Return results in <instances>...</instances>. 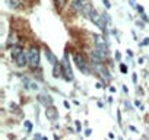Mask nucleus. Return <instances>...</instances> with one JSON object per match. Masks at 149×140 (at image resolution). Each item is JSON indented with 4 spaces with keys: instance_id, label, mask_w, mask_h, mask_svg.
Instances as JSON below:
<instances>
[{
    "instance_id": "b1692460",
    "label": "nucleus",
    "mask_w": 149,
    "mask_h": 140,
    "mask_svg": "<svg viewBox=\"0 0 149 140\" xmlns=\"http://www.w3.org/2000/svg\"><path fill=\"white\" fill-rule=\"evenodd\" d=\"M134 104H136V107H139V108H140V110H142V108H143V107H142V104H140V102H139V101H134Z\"/></svg>"
},
{
    "instance_id": "f257e3e1",
    "label": "nucleus",
    "mask_w": 149,
    "mask_h": 140,
    "mask_svg": "<svg viewBox=\"0 0 149 140\" xmlns=\"http://www.w3.org/2000/svg\"><path fill=\"white\" fill-rule=\"evenodd\" d=\"M61 67H63V78H64V80H66V82H72L74 78H73V72H72V67H70V63H69L67 55L63 57Z\"/></svg>"
},
{
    "instance_id": "aec40b11",
    "label": "nucleus",
    "mask_w": 149,
    "mask_h": 140,
    "mask_svg": "<svg viewBox=\"0 0 149 140\" xmlns=\"http://www.w3.org/2000/svg\"><path fill=\"white\" fill-rule=\"evenodd\" d=\"M102 2H104V5H105V8H107V9H110V8H111V5H110L108 0H102Z\"/></svg>"
},
{
    "instance_id": "ddd939ff",
    "label": "nucleus",
    "mask_w": 149,
    "mask_h": 140,
    "mask_svg": "<svg viewBox=\"0 0 149 140\" xmlns=\"http://www.w3.org/2000/svg\"><path fill=\"white\" fill-rule=\"evenodd\" d=\"M53 75H54V78L63 76V67H61V64H56V66H54V69H53Z\"/></svg>"
},
{
    "instance_id": "c85d7f7f",
    "label": "nucleus",
    "mask_w": 149,
    "mask_h": 140,
    "mask_svg": "<svg viewBox=\"0 0 149 140\" xmlns=\"http://www.w3.org/2000/svg\"><path fill=\"white\" fill-rule=\"evenodd\" d=\"M95 86H97L98 89H101V88H102V85H101V83H95Z\"/></svg>"
},
{
    "instance_id": "4be33fe9",
    "label": "nucleus",
    "mask_w": 149,
    "mask_h": 140,
    "mask_svg": "<svg viewBox=\"0 0 149 140\" xmlns=\"http://www.w3.org/2000/svg\"><path fill=\"white\" fill-rule=\"evenodd\" d=\"M132 78H133V83H137V75H136V73H133V76H132Z\"/></svg>"
},
{
    "instance_id": "412c9836",
    "label": "nucleus",
    "mask_w": 149,
    "mask_h": 140,
    "mask_svg": "<svg viewBox=\"0 0 149 140\" xmlns=\"http://www.w3.org/2000/svg\"><path fill=\"white\" fill-rule=\"evenodd\" d=\"M116 60H117V61H120V60H121V54H120L118 51L116 53Z\"/></svg>"
},
{
    "instance_id": "1a4fd4ad",
    "label": "nucleus",
    "mask_w": 149,
    "mask_h": 140,
    "mask_svg": "<svg viewBox=\"0 0 149 140\" xmlns=\"http://www.w3.org/2000/svg\"><path fill=\"white\" fill-rule=\"evenodd\" d=\"M38 102L41 104V105H44V107H51V98L47 95V94H40L38 95Z\"/></svg>"
},
{
    "instance_id": "2eb2a0df",
    "label": "nucleus",
    "mask_w": 149,
    "mask_h": 140,
    "mask_svg": "<svg viewBox=\"0 0 149 140\" xmlns=\"http://www.w3.org/2000/svg\"><path fill=\"white\" fill-rule=\"evenodd\" d=\"M64 3H66V0H56V6H57L58 9H61V8L64 6Z\"/></svg>"
},
{
    "instance_id": "c756f323",
    "label": "nucleus",
    "mask_w": 149,
    "mask_h": 140,
    "mask_svg": "<svg viewBox=\"0 0 149 140\" xmlns=\"http://www.w3.org/2000/svg\"><path fill=\"white\" fill-rule=\"evenodd\" d=\"M85 134H86V136H91V130H89V128H88V130H86V131H85Z\"/></svg>"
},
{
    "instance_id": "a211bd4d",
    "label": "nucleus",
    "mask_w": 149,
    "mask_h": 140,
    "mask_svg": "<svg viewBox=\"0 0 149 140\" xmlns=\"http://www.w3.org/2000/svg\"><path fill=\"white\" fill-rule=\"evenodd\" d=\"M148 44H149V38H145V40L142 41V44H140V45H142V47H146Z\"/></svg>"
},
{
    "instance_id": "9b49d317",
    "label": "nucleus",
    "mask_w": 149,
    "mask_h": 140,
    "mask_svg": "<svg viewBox=\"0 0 149 140\" xmlns=\"http://www.w3.org/2000/svg\"><path fill=\"white\" fill-rule=\"evenodd\" d=\"M45 57H47V60H48V61H50V63H51L53 66L58 64V63H57V58L54 57V54H53V53H51V51H50L48 48H45Z\"/></svg>"
},
{
    "instance_id": "7c9ffc66",
    "label": "nucleus",
    "mask_w": 149,
    "mask_h": 140,
    "mask_svg": "<svg viewBox=\"0 0 149 140\" xmlns=\"http://www.w3.org/2000/svg\"><path fill=\"white\" fill-rule=\"evenodd\" d=\"M42 140H47V139H42Z\"/></svg>"
},
{
    "instance_id": "f3484780",
    "label": "nucleus",
    "mask_w": 149,
    "mask_h": 140,
    "mask_svg": "<svg viewBox=\"0 0 149 140\" xmlns=\"http://www.w3.org/2000/svg\"><path fill=\"white\" fill-rule=\"evenodd\" d=\"M136 9H137V12H139L140 15H143V6H140V5H137V6H136Z\"/></svg>"
},
{
    "instance_id": "39448f33",
    "label": "nucleus",
    "mask_w": 149,
    "mask_h": 140,
    "mask_svg": "<svg viewBox=\"0 0 149 140\" xmlns=\"http://www.w3.org/2000/svg\"><path fill=\"white\" fill-rule=\"evenodd\" d=\"M73 60H74V63H76V66L79 67V70L81 72H84V73H88V66H86V61H85V58L81 55V54H74L73 55Z\"/></svg>"
},
{
    "instance_id": "cd10ccee",
    "label": "nucleus",
    "mask_w": 149,
    "mask_h": 140,
    "mask_svg": "<svg viewBox=\"0 0 149 140\" xmlns=\"http://www.w3.org/2000/svg\"><path fill=\"white\" fill-rule=\"evenodd\" d=\"M129 3H130V5H132V6H134V8H136V3H134V2H133V0H129Z\"/></svg>"
},
{
    "instance_id": "9d476101",
    "label": "nucleus",
    "mask_w": 149,
    "mask_h": 140,
    "mask_svg": "<svg viewBox=\"0 0 149 140\" xmlns=\"http://www.w3.org/2000/svg\"><path fill=\"white\" fill-rule=\"evenodd\" d=\"M24 85H25V88L28 91H38V83L31 80V79H28V78H24Z\"/></svg>"
},
{
    "instance_id": "6ab92c4d",
    "label": "nucleus",
    "mask_w": 149,
    "mask_h": 140,
    "mask_svg": "<svg viewBox=\"0 0 149 140\" xmlns=\"http://www.w3.org/2000/svg\"><path fill=\"white\" fill-rule=\"evenodd\" d=\"M120 67H121V69H120V70H121V73H127V66H124V64H121Z\"/></svg>"
},
{
    "instance_id": "5701e85b",
    "label": "nucleus",
    "mask_w": 149,
    "mask_h": 140,
    "mask_svg": "<svg viewBox=\"0 0 149 140\" xmlns=\"http://www.w3.org/2000/svg\"><path fill=\"white\" fill-rule=\"evenodd\" d=\"M34 140H42V139H41V134H38V133H37V134L34 136Z\"/></svg>"
},
{
    "instance_id": "dca6fc26",
    "label": "nucleus",
    "mask_w": 149,
    "mask_h": 140,
    "mask_svg": "<svg viewBox=\"0 0 149 140\" xmlns=\"http://www.w3.org/2000/svg\"><path fill=\"white\" fill-rule=\"evenodd\" d=\"M24 124H25V128H26L28 131H31V130H32V123H31V121H25Z\"/></svg>"
},
{
    "instance_id": "4468645a",
    "label": "nucleus",
    "mask_w": 149,
    "mask_h": 140,
    "mask_svg": "<svg viewBox=\"0 0 149 140\" xmlns=\"http://www.w3.org/2000/svg\"><path fill=\"white\" fill-rule=\"evenodd\" d=\"M6 3H8V6L9 8H12V9H16L18 8V2H16V0H6Z\"/></svg>"
},
{
    "instance_id": "f8f14e48",
    "label": "nucleus",
    "mask_w": 149,
    "mask_h": 140,
    "mask_svg": "<svg viewBox=\"0 0 149 140\" xmlns=\"http://www.w3.org/2000/svg\"><path fill=\"white\" fill-rule=\"evenodd\" d=\"M22 53H24V50H22L19 45H15V47H12V48H10V55H12L13 58H16V57H18V55H21Z\"/></svg>"
},
{
    "instance_id": "20e7f679",
    "label": "nucleus",
    "mask_w": 149,
    "mask_h": 140,
    "mask_svg": "<svg viewBox=\"0 0 149 140\" xmlns=\"http://www.w3.org/2000/svg\"><path fill=\"white\" fill-rule=\"evenodd\" d=\"M89 18H91V21L98 26V28H101V29H105V24H104V18L97 12V10H91V13H89Z\"/></svg>"
},
{
    "instance_id": "f03ea898",
    "label": "nucleus",
    "mask_w": 149,
    "mask_h": 140,
    "mask_svg": "<svg viewBox=\"0 0 149 140\" xmlns=\"http://www.w3.org/2000/svg\"><path fill=\"white\" fill-rule=\"evenodd\" d=\"M92 66H94V72H95L97 75H100V76L102 78L104 82H108V80L111 79V76H110V73H108V70L104 67L102 63H92Z\"/></svg>"
},
{
    "instance_id": "393cba45",
    "label": "nucleus",
    "mask_w": 149,
    "mask_h": 140,
    "mask_svg": "<svg viewBox=\"0 0 149 140\" xmlns=\"http://www.w3.org/2000/svg\"><path fill=\"white\" fill-rule=\"evenodd\" d=\"M76 130L81 131V123H79V121H76Z\"/></svg>"
},
{
    "instance_id": "6e6552de",
    "label": "nucleus",
    "mask_w": 149,
    "mask_h": 140,
    "mask_svg": "<svg viewBox=\"0 0 149 140\" xmlns=\"http://www.w3.org/2000/svg\"><path fill=\"white\" fill-rule=\"evenodd\" d=\"M45 115H47V118H48L50 121H56V120L58 118L57 110H56L54 107H47V110H45Z\"/></svg>"
},
{
    "instance_id": "0eeeda50",
    "label": "nucleus",
    "mask_w": 149,
    "mask_h": 140,
    "mask_svg": "<svg viewBox=\"0 0 149 140\" xmlns=\"http://www.w3.org/2000/svg\"><path fill=\"white\" fill-rule=\"evenodd\" d=\"M15 61H16V64L19 66V67H25L26 66V63H29V58H28V54L24 51L21 55H18L16 58H15Z\"/></svg>"
},
{
    "instance_id": "bb28decb",
    "label": "nucleus",
    "mask_w": 149,
    "mask_h": 140,
    "mask_svg": "<svg viewBox=\"0 0 149 140\" xmlns=\"http://www.w3.org/2000/svg\"><path fill=\"white\" fill-rule=\"evenodd\" d=\"M127 54H129V57H132L133 55V51L132 50H127Z\"/></svg>"
},
{
    "instance_id": "7ed1b4c3",
    "label": "nucleus",
    "mask_w": 149,
    "mask_h": 140,
    "mask_svg": "<svg viewBox=\"0 0 149 140\" xmlns=\"http://www.w3.org/2000/svg\"><path fill=\"white\" fill-rule=\"evenodd\" d=\"M28 58H29V66L37 67L40 64V50L37 47H32L28 53Z\"/></svg>"
},
{
    "instance_id": "423d86ee",
    "label": "nucleus",
    "mask_w": 149,
    "mask_h": 140,
    "mask_svg": "<svg viewBox=\"0 0 149 140\" xmlns=\"http://www.w3.org/2000/svg\"><path fill=\"white\" fill-rule=\"evenodd\" d=\"M94 38H95V47H97V50H98V51H101V53H104V54H108L107 42L104 41V38H102V37H100V35H95Z\"/></svg>"
},
{
    "instance_id": "a878e982",
    "label": "nucleus",
    "mask_w": 149,
    "mask_h": 140,
    "mask_svg": "<svg viewBox=\"0 0 149 140\" xmlns=\"http://www.w3.org/2000/svg\"><path fill=\"white\" fill-rule=\"evenodd\" d=\"M64 107H66V108H67V110H69V108H70V104H69V102H67V101H64Z\"/></svg>"
}]
</instances>
